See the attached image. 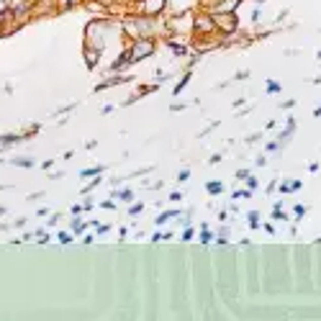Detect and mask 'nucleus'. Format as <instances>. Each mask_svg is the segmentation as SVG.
Here are the masks:
<instances>
[{
  "instance_id": "nucleus-1",
  "label": "nucleus",
  "mask_w": 321,
  "mask_h": 321,
  "mask_svg": "<svg viewBox=\"0 0 321 321\" xmlns=\"http://www.w3.org/2000/svg\"><path fill=\"white\" fill-rule=\"evenodd\" d=\"M118 26H113V21H90L85 26V47H93L98 49L100 54L108 49V42H111V36H116Z\"/></svg>"
},
{
  "instance_id": "nucleus-2",
  "label": "nucleus",
  "mask_w": 321,
  "mask_h": 321,
  "mask_svg": "<svg viewBox=\"0 0 321 321\" xmlns=\"http://www.w3.org/2000/svg\"><path fill=\"white\" fill-rule=\"evenodd\" d=\"M193 18H195V11H190V8L180 11V13H175V16L167 18L165 31L170 36H177V39H190L193 36Z\"/></svg>"
},
{
  "instance_id": "nucleus-3",
  "label": "nucleus",
  "mask_w": 321,
  "mask_h": 321,
  "mask_svg": "<svg viewBox=\"0 0 321 321\" xmlns=\"http://www.w3.org/2000/svg\"><path fill=\"white\" fill-rule=\"evenodd\" d=\"M157 52V39L152 36H141V39H134V42H129V54H131V62H141L147 57H152Z\"/></svg>"
},
{
  "instance_id": "nucleus-4",
  "label": "nucleus",
  "mask_w": 321,
  "mask_h": 321,
  "mask_svg": "<svg viewBox=\"0 0 321 321\" xmlns=\"http://www.w3.org/2000/svg\"><path fill=\"white\" fill-rule=\"evenodd\" d=\"M193 36H219L216 31V21H213V13L200 8L193 18Z\"/></svg>"
},
{
  "instance_id": "nucleus-5",
  "label": "nucleus",
  "mask_w": 321,
  "mask_h": 321,
  "mask_svg": "<svg viewBox=\"0 0 321 321\" xmlns=\"http://www.w3.org/2000/svg\"><path fill=\"white\" fill-rule=\"evenodd\" d=\"M170 6V0H139L136 3V16H144V18H159Z\"/></svg>"
},
{
  "instance_id": "nucleus-6",
  "label": "nucleus",
  "mask_w": 321,
  "mask_h": 321,
  "mask_svg": "<svg viewBox=\"0 0 321 321\" xmlns=\"http://www.w3.org/2000/svg\"><path fill=\"white\" fill-rule=\"evenodd\" d=\"M213 21H216V31L219 36H231L239 31V21H236V13H213Z\"/></svg>"
},
{
  "instance_id": "nucleus-7",
  "label": "nucleus",
  "mask_w": 321,
  "mask_h": 321,
  "mask_svg": "<svg viewBox=\"0 0 321 321\" xmlns=\"http://www.w3.org/2000/svg\"><path fill=\"white\" fill-rule=\"evenodd\" d=\"M100 52L98 49H93V47H83V59H85V67L88 69H95L98 67V62H100Z\"/></svg>"
},
{
  "instance_id": "nucleus-8",
  "label": "nucleus",
  "mask_w": 321,
  "mask_h": 321,
  "mask_svg": "<svg viewBox=\"0 0 321 321\" xmlns=\"http://www.w3.org/2000/svg\"><path fill=\"white\" fill-rule=\"evenodd\" d=\"M170 49H172V54H175V57H188V54H190L188 42L183 44V42H177V39H170Z\"/></svg>"
},
{
  "instance_id": "nucleus-9",
  "label": "nucleus",
  "mask_w": 321,
  "mask_h": 321,
  "mask_svg": "<svg viewBox=\"0 0 321 321\" xmlns=\"http://www.w3.org/2000/svg\"><path fill=\"white\" fill-rule=\"evenodd\" d=\"M113 200H121V203H134L136 195H134V190L124 188V190H113Z\"/></svg>"
},
{
  "instance_id": "nucleus-10",
  "label": "nucleus",
  "mask_w": 321,
  "mask_h": 321,
  "mask_svg": "<svg viewBox=\"0 0 321 321\" xmlns=\"http://www.w3.org/2000/svg\"><path fill=\"white\" fill-rule=\"evenodd\" d=\"M88 229H90L88 221H83L80 216H72V234L75 236H83V231H88Z\"/></svg>"
},
{
  "instance_id": "nucleus-11",
  "label": "nucleus",
  "mask_w": 321,
  "mask_h": 321,
  "mask_svg": "<svg viewBox=\"0 0 321 321\" xmlns=\"http://www.w3.org/2000/svg\"><path fill=\"white\" fill-rule=\"evenodd\" d=\"M11 165H13V167H23V170H31V167L36 165V159H33V157H13V159H11Z\"/></svg>"
},
{
  "instance_id": "nucleus-12",
  "label": "nucleus",
  "mask_w": 321,
  "mask_h": 321,
  "mask_svg": "<svg viewBox=\"0 0 321 321\" xmlns=\"http://www.w3.org/2000/svg\"><path fill=\"white\" fill-rule=\"evenodd\" d=\"M296 190H301V180H283V183H280V193H283V195L296 193Z\"/></svg>"
},
{
  "instance_id": "nucleus-13",
  "label": "nucleus",
  "mask_w": 321,
  "mask_h": 321,
  "mask_svg": "<svg viewBox=\"0 0 321 321\" xmlns=\"http://www.w3.org/2000/svg\"><path fill=\"white\" fill-rule=\"evenodd\" d=\"M206 193L208 195H221L224 193V183L221 180H208L206 183Z\"/></svg>"
},
{
  "instance_id": "nucleus-14",
  "label": "nucleus",
  "mask_w": 321,
  "mask_h": 321,
  "mask_svg": "<svg viewBox=\"0 0 321 321\" xmlns=\"http://www.w3.org/2000/svg\"><path fill=\"white\" fill-rule=\"evenodd\" d=\"M190 75H193V72H190V69H188V72H185V75H183V77H180V80H177V85H175V90H172V93H175V95H180V93H183V90H185V88H188V83H190Z\"/></svg>"
},
{
  "instance_id": "nucleus-15",
  "label": "nucleus",
  "mask_w": 321,
  "mask_h": 321,
  "mask_svg": "<svg viewBox=\"0 0 321 321\" xmlns=\"http://www.w3.org/2000/svg\"><path fill=\"white\" fill-rule=\"evenodd\" d=\"M177 213H180V211H165V213H159V216L154 219V224H157V226H162V224H167V221L177 219Z\"/></svg>"
},
{
  "instance_id": "nucleus-16",
  "label": "nucleus",
  "mask_w": 321,
  "mask_h": 321,
  "mask_svg": "<svg viewBox=\"0 0 321 321\" xmlns=\"http://www.w3.org/2000/svg\"><path fill=\"white\" fill-rule=\"evenodd\" d=\"M103 165H95V167H90V170H80V177H98V175H103Z\"/></svg>"
},
{
  "instance_id": "nucleus-17",
  "label": "nucleus",
  "mask_w": 321,
  "mask_h": 321,
  "mask_svg": "<svg viewBox=\"0 0 321 321\" xmlns=\"http://www.w3.org/2000/svg\"><path fill=\"white\" fill-rule=\"evenodd\" d=\"M198 239L203 244H208V242H213V234H211V229H208V224H203L200 226V234H198Z\"/></svg>"
},
{
  "instance_id": "nucleus-18",
  "label": "nucleus",
  "mask_w": 321,
  "mask_h": 321,
  "mask_svg": "<svg viewBox=\"0 0 321 321\" xmlns=\"http://www.w3.org/2000/svg\"><path fill=\"white\" fill-rule=\"evenodd\" d=\"M100 183H103V175H98V177H93V180H90V183H88V185H85L83 190H80V193H83V195H90V193H93V190H95V188H98Z\"/></svg>"
},
{
  "instance_id": "nucleus-19",
  "label": "nucleus",
  "mask_w": 321,
  "mask_h": 321,
  "mask_svg": "<svg viewBox=\"0 0 321 321\" xmlns=\"http://www.w3.org/2000/svg\"><path fill=\"white\" fill-rule=\"evenodd\" d=\"M272 219H275V221H288V213L283 211V203H275V208H272Z\"/></svg>"
},
{
  "instance_id": "nucleus-20",
  "label": "nucleus",
  "mask_w": 321,
  "mask_h": 321,
  "mask_svg": "<svg viewBox=\"0 0 321 321\" xmlns=\"http://www.w3.org/2000/svg\"><path fill=\"white\" fill-rule=\"evenodd\" d=\"M72 239H75L72 231H57V242L59 244H72Z\"/></svg>"
},
{
  "instance_id": "nucleus-21",
  "label": "nucleus",
  "mask_w": 321,
  "mask_h": 321,
  "mask_svg": "<svg viewBox=\"0 0 321 321\" xmlns=\"http://www.w3.org/2000/svg\"><path fill=\"white\" fill-rule=\"evenodd\" d=\"M265 90H267L270 95H277V93L283 90V88H280V83H277V80H267V83H265Z\"/></svg>"
},
{
  "instance_id": "nucleus-22",
  "label": "nucleus",
  "mask_w": 321,
  "mask_h": 321,
  "mask_svg": "<svg viewBox=\"0 0 321 321\" xmlns=\"http://www.w3.org/2000/svg\"><path fill=\"white\" fill-rule=\"evenodd\" d=\"M180 231H183V234H180V239H183V242H190V239L195 236V229H193L190 224H188V226H183Z\"/></svg>"
},
{
  "instance_id": "nucleus-23",
  "label": "nucleus",
  "mask_w": 321,
  "mask_h": 321,
  "mask_svg": "<svg viewBox=\"0 0 321 321\" xmlns=\"http://www.w3.org/2000/svg\"><path fill=\"white\" fill-rule=\"evenodd\" d=\"M280 149H283V144H280L277 139H275V141H267V144H265V152H267V154H277Z\"/></svg>"
},
{
  "instance_id": "nucleus-24",
  "label": "nucleus",
  "mask_w": 321,
  "mask_h": 321,
  "mask_svg": "<svg viewBox=\"0 0 321 321\" xmlns=\"http://www.w3.org/2000/svg\"><path fill=\"white\" fill-rule=\"evenodd\" d=\"M291 211H293V219H298V221H301V219L306 216V211H308V208H306L303 203H296V206H293Z\"/></svg>"
},
{
  "instance_id": "nucleus-25",
  "label": "nucleus",
  "mask_w": 321,
  "mask_h": 321,
  "mask_svg": "<svg viewBox=\"0 0 321 321\" xmlns=\"http://www.w3.org/2000/svg\"><path fill=\"white\" fill-rule=\"evenodd\" d=\"M231 198H234V200H239V198H252V190H249V188H242V190H234V193H231Z\"/></svg>"
},
{
  "instance_id": "nucleus-26",
  "label": "nucleus",
  "mask_w": 321,
  "mask_h": 321,
  "mask_svg": "<svg viewBox=\"0 0 321 321\" xmlns=\"http://www.w3.org/2000/svg\"><path fill=\"white\" fill-rule=\"evenodd\" d=\"M141 211H144V206H141V203H131V208H129V216H131V219H136Z\"/></svg>"
},
{
  "instance_id": "nucleus-27",
  "label": "nucleus",
  "mask_w": 321,
  "mask_h": 321,
  "mask_svg": "<svg viewBox=\"0 0 321 321\" xmlns=\"http://www.w3.org/2000/svg\"><path fill=\"white\" fill-rule=\"evenodd\" d=\"M62 221V213H52V216H47V226H57Z\"/></svg>"
},
{
  "instance_id": "nucleus-28",
  "label": "nucleus",
  "mask_w": 321,
  "mask_h": 321,
  "mask_svg": "<svg viewBox=\"0 0 321 321\" xmlns=\"http://www.w3.org/2000/svg\"><path fill=\"white\" fill-rule=\"evenodd\" d=\"M244 180H247V188H249V190H257V185H260V183H257V177H255V175H247Z\"/></svg>"
},
{
  "instance_id": "nucleus-29",
  "label": "nucleus",
  "mask_w": 321,
  "mask_h": 321,
  "mask_svg": "<svg viewBox=\"0 0 321 321\" xmlns=\"http://www.w3.org/2000/svg\"><path fill=\"white\" fill-rule=\"evenodd\" d=\"M249 226H252V229H257V226H260V216H257L255 211L249 213Z\"/></svg>"
},
{
  "instance_id": "nucleus-30",
  "label": "nucleus",
  "mask_w": 321,
  "mask_h": 321,
  "mask_svg": "<svg viewBox=\"0 0 321 321\" xmlns=\"http://www.w3.org/2000/svg\"><path fill=\"white\" fill-rule=\"evenodd\" d=\"M95 229H98V236H103L105 231H111V224H100V221H98V226H95Z\"/></svg>"
},
{
  "instance_id": "nucleus-31",
  "label": "nucleus",
  "mask_w": 321,
  "mask_h": 321,
  "mask_svg": "<svg viewBox=\"0 0 321 321\" xmlns=\"http://www.w3.org/2000/svg\"><path fill=\"white\" fill-rule=\"evenodd\" d=\"M177 180H180V183L190 180V170H180V172H177Z\"/></svg>"
},
{
  "instance_id": "nucleus-32",
  "label": "nucleus",
  "mask_w": 321,
  "mask_h": 321,
  "mask_svg": "<svg viewBox=\"0 0 321 321\" xmlns=\"http://www.w3.org/2000/svg\"><path fill=\"white\" fill-rule=\"evenodd\" d=\"M170 200H175V203H177V200H183V190H172L170 193Z\"/></svg>"
},
{
  "instance_id": "nucleus-33",
  "label": "nucleus",
  "mask_w": 321,
  "mask_h": 321,
  "mask_svg": "<svg viewBox=\"0 0 321 321\" xmlns=\"http://www.w3.org/2000/svg\"><path fill=\"white\" fill-rule=\"evenodd\" d=\"M100 206H103L105 211H113V208H116V200H103V203H100Z\"/></svg>"
},
{
  "instance_id": "nucleus-34",
  "label": "nucleus",
  "mask_w": 321,
  "mask_h": 321,
  "mask_svg": "<svg viewBox=\"0 0 321 321\" xmlns=\"http://www.w3.org/2000/svg\"><path fill=\"white\" fill-rule=\"evenodd\" d=\"M113 108H116L113 103H105V105L100 108V113H103V116H108V113H113Z\"/></svg>"
},
{
  "instance_id": "nucleus-35",
  "label": "nucleus",
  "mask_w": 321,
  "mask_h": 321,
  "mask_svg": "<svg viewBox=\"0 0 321 321\" xmlns=\"http://www.w3.org/2000/svg\"><path fill=\"white\" fill-rule=\"evenodd\" d=\"M49 211H52V208H44V206H42V208L36 211V216H39V219H47V216H49Z\"/></svg>"
},
{
  "instance_id": "nucleus-36",
  "label": "nucleus",
  "mask_w": 321,
  "mask_h": 321,
  "mask_svg": "<svg viewBox=\"0 0 321 321\" xmlns=\"http://www.w3.org/2000/svg\"><path fill=\"white\" fill-rule=\"evenodd\" d=\"M69 213H72V216H80V213H83V206H80V203H75V206L69 208Z\"/></svg>"
},
{
  "instance_id": "nucleus-37",
  "label": "nucleus",
  "mask_w": 321,
  "mask_h": 321,
  "mask_svg": "<svg viewBox=\"0 0 321 321\" xmlns=\"http://www.w3.org/2000/svg\"><path fill=\"white\" fill-rule=\"evenodd\" d=\"M183 108H188V105H185V103H172V105H170L172 113H177V111H183Z\"/></svg>"
},
{
  "instance_id": "nucleus-38",
  "label": "nucleus",
  "mask_w": 321,
  "mask_h": 321,
  "mask_svg": "<svg viewBox=\"0 0 321 321\" xmlns=\"http://www.w3.org/2000/svg\"><path fill=\"white\" fill-rule=\"evenodd\" d=\"M42 198H44V190H42V193H31V195H28L31 203H33V200H42Z\"/></svg>"
},
{
  "instance_id": "nucleus-39",
  "label": "nucleus",
  "mask_w": 321,
  "mask_h": 321,
  "mask_svg": "<svg viewBox=\"0 0 321 321\" xmlns=\"http://www.w3.org/2000/svg\"><path fill=\"white\" fill-rule=\"evenodd\" d=\"M95 203H93V198H85V203H83V211H90Z\"/></svg>"
},
{
  "instance_id": "nucleus-40",
  "label": "nucleus",
  "mask_w": 321,
  "mask_h": 321,
  "mask_svg": "<svg viewBox=\"0 0 321 321\" xmlns=\"http://www.w3.org/2000/svg\"><path fill=\"white\" fill-rule=\"evenodd\" d=\"M293 105H296V100H293V98H291V100H286V103H283V105H280V108H283V111H291V108H293Z\"/></svg>"
},
{
  "instance_id": "nucleus-41",
  "label": "nucleus",
  "mask_w": 321,
  "mask_h": 321,
  "mask_svg": "<svg viewBox=\"0 0 321 321\" xmlns=\"http://www.w3.org/2000/svg\"><path fill=\"white\" fill-rule=\"evenodd\" d=\"M260 18H262V8H255V13H252V21H255V23H257V21H260Z\"/></svg>"
},
{
  "instance_id": "nucleus-42",
  "label": "nucleus",
  "mask_w": 321,
  "mask_h": 321,
  "mask_svg": "<svg viewBox=\"0 0 321 321\" xmlns=\"http://www.w3.org/2000/svg\"><path fill=\"white\" fill-rule=\"evenodd\" d=\"M262 231H267V234H275V226H272V224H267V221H265V224H262Z\"/></svg>"
},
{
  "instance_id": "nucleus-43",
  "label": "nucleus",
  "mask_w": 321,
  "mask_h": 321,
  "mask_svg": "<svg viewBox=\"0 0 321 321\" xmlns=\"http://www.w3.org/2000/svg\"><path fill=\"white\" fill-rule=\"evenodd\" d=\"M247 77H249L247 69H239V72H236V80H247Z\"/></svg>"
},
{
  "instance_id": "nucleus-44",
  "label": "nucleus",
  "mask_w": 321,
  "mask_h": 321,
  "mask_svg": "<svg viewBox=\"0 0 321 321\" xmlns=\"http://www.w3.org/2000/svg\"><path fill=\"white\" fill-rule=\"evenodd\" d=\"M208 162H211V165H219V162H221V154H211Z\"/></svg>"
},
{
  "instance_id": "nucleus-45",
  "label": "nucleus",
  "mask_w": 321,
  "mask_h": 321,
  "mask_svg": "<svg viewBox=\"0 0 321 321\" xmlns=\"http://www.w3.org/2000/svg\"><path fill=\"white\" fill-rule=\"evenodd\" d=\"M265 162H267V157H257V159H255L257 167H265Z\"/></svg>"
},
{
  "instance_id": "nucleus-46",
  "label": "nucleus",
  "mask_w": 321,
  "mask_h": 321,
  "mask_svg": "<svg viewBox=\"0 0 321 321\" xmlns=\"http://www.w3.org/2000/svg\"><path fill=\"white\" fill-rule=\"evenodd\" d=\"M260 136H262V134H252V136L247 139V144H255V141H260Z\"/></svg>"
},
{
  "instance_id": "nucleus-47",
  "label": "nucleus",
  "mask_w": 321,
  "mask_h": 321,
  "mask_svg": "<svg viewBox=\"0 0 321 321\" xmlns=\"http://www.w3.org/2000/svg\"><path fill=\"white\" fill-rule=\"evenodd\" d=\"M52 165H54V159H44V162H42V167H44V170H49Z\"/></svg>"
},
{
  "instance_id": "nucleus-48",
  "label": "nucleus",
  "mask_w": 321,
  "mask_h": 321,
  "mask_svg": "<svg viewBox=\"0 0 321 321\" xmlns=\"http://www.w3.org/2000/svg\"><path fill=\"white\" fill-rule=\"evenodd\" d=\"M247 175H249V170H239V172H236V177H239V180H244Z\"/></svg>"
},
{
  "instance_id": "nucleus-49",
  "label": "nucleus",
  "mask_w": 321,
  "mask_h": 321,
  "mask_svg": "<svg viewBox=\"0 0 321 321\" xmlns=\"http://www.w3.org/2000/svg\"><path fill=\"white\" fill-rule=\"evenodd\" d=\"M318 170H321V167H318V162H313V165H311V167H308V172H313V175H316V172H318Z\"/></svg>"
},
{
  "instance_id": "nucleus-50",
  "label": "nucleus",
  "mask_w": 321,
  "mask_h": 321,
  "mask_svg": "<svg viewBox=\"0 0 321 321\" xmlns=\"http://www.w3.org/2000/svg\"><path fill=\"white\" fill-rule=\"evenodd\" d=\"M8 11V3H6V0H0V13H6Z\"/></svg>"
},
{
  "instance_id": "nucleus-51",
  "label": "nucleus",
  "mask_w": 321,
  "mask_h": 321,
  "mask_svg": "<svg viewBox=\"0 0 321 321\" xmlns=\"http://www.w3.org/2000/svg\"><path fill=\"white\" fill-rule=\"evenodd\" d=\"M313 116H316V118H321V105H318V108L313 111Z\"/></svg>"
},
{
  "instance_id": "nucleus-52",
  "label": "nucleus",
  "mask_w": 321,
  "mask_h": 321,
  "mask_svg": "<svg viewBox=\"0 0 321 321\" xmlns=\"http://www.w3.org/2000/svg\"><path fill=\"white\" fill-rule=\"evenodd\" d=\"M6 213H8V208H6V206H0V216H6Z\"/></svg>"
}]
</instances>
